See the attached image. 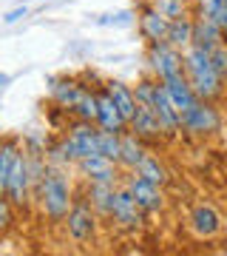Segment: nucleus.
Returning <instances> with one entry per match:
<instances>
[{
	"label": "nucleus",
	"mask_w": 227,
	"mask_h": 256,
	"mask_svg": "<svg viewBox=\"0 0 227 256\" xmlns=\"http://www.w3.org/2000/svg\"><path fill=\"white\" fill-rule=\"evenodd\" d=\"M182 57H185V74H188V80H191L193 92H196V97L199 100H219L222 97V92H225V80L219 77V72L213 68V63H210V52L202 46H188L185 52H182Z\"/></svg>",
	"instance_id": "nucleus-1"
},
{
	"label": "nucleus",
	"mask_w": 227,
	"mask_h": 256,
	"mask_svg": "<svg viewBox=\"0 0 227 256\" xmlns=\"http://www.w3.org/2000/svg\"><path fill=\"white\" fill-rule=\"evenodd\" d=\"M48 94L57 102V108L65 114H74L77 120L97 122V92L85 88L82 82L68 80V77H54L48 82Z\"/></svg>",
	"instance_id": "nucleus-2"
},
{
	"label": "nucleus",
	"mask_w": 227,
	"mask_h": 256,
	"mask_svg": "<svg viewBox=\"0 0 227 256\" xmlns=\"http://www.w3.org/2000/svg\"><path fill=\"white\" fill-rule=\"evenodd\" d=\"M37 200H40L43 214L51 222H65V216H68V210H71V205H74L68 176H65L60 168L48 165L43 182L37 185Z\"/></svg>",
	"instance_id": "nucleus-3"
},
{
	"label": "nucleus",
	"mask_w": 227,
	"mask_h": 256,
	"mask_svg": "<svg viewBox=\"0 0 227 256\" xmlns=\"http://www.w3.org/2000/svg\"><path fill=\"white\" fill-rule=\"evenodd\" d=\"M100 126L97 122H88V120H77V126L68 128L57 146H51V156L57 162H77L82 156H91V154H100Z\"/></svg>",
	"instance_id": "nucleus-4"
},
{
	"label": "nucleus",
	"mask_w": 227,
	"mask_h": 256,
	"mask_svg": "<svg viewBox=\"0 0 227 256\" xmlns=\"http://www.w3.org/2000/svg\"><path fill=\"white\" fill-rule=\"evenodd\" d=\"M179 128L191 137H208L222 128V114L208 100H196L191 108L179 111Z\"/></svg>",
	"instance_id": "nucleus-5"
},
{
	"label": "nucleus",
	"mask_w": 227,
	"mask_h": 256,
	"mask_svg": "<svg viewBox=\"0 0 227 256\" xmlns=\"http://www.w3.org/2000/svg\"><path fill=\"white\" fill-rule=\"evenodd\" d=\"M108 220L114 222L119 230H125V234H136V230H142V225H145V210L136 205L134 194L128 191L125 185L117 188V196H114Z\"/></svg>",
	"instance_id": "nucleus-6"
},
{
	"label": "nucleus",
	"mask_w": 227,
	"mask_h": 256,
	"mask_svg": "<svg viewBox=\"0 0 227 256\" xmlns=\"http://www.w3.org/2000/svg\"><path fill=\"white\" fill-rule=\"evenodd\" d=\"M148 72L156 80H171L176 74H185V57L179 48H173L168 40L148 46Z\"/></svg>",
	"instance_id": "nucleus-7"
},
{
	"label": "nucleus",
	"mask_w": 227,
	"mask_h": 256,
	"mask_svg": "<svg viewBox=\"0 0 227 256\" xmlns=\"http://www.w3.org/2000/svg\"><path fill=\"white\" fill-rule=\"evenodd\" d=\"M65 228H68V236L74 242H80V245H85V242L94 239V234H97V210L91 208V202L85 194L74 200L71 210L65 216Z\"/></svg>",
	"instance_id": "nucleus-8"
},
{
	"label": "nucleus",
	"mask_w": 227,
	"mask_h": 256,
	"mask_svg": "<svg viewBox=\"0 0 227 256\" xmlns=\"http://www.w3.org/2000/svg\"><path fill=\"white\" fill-rule=\"evenodd\" d=\"M125 188L134 194L136 205L145 210V216H154V214H159V210L165 208L162 185H156V182H151V180H145V176H139L136 171H128Z\"/></svg>",
	"instance_id": "nucleus-9"
},
{
	"label": "nucleus",
	"mask_w": 227,
	"mask_h": 256,
	"mask_svg": "<svg viewBox=\"0 0 227 256\" xmlns=\"http://www.w3.org/2000/svg\"><path fill=\"white\" fill-rule=\"evenodd\" d=\"M34 185V174H31V162H28V154L20 151L17 160H14V168L9 174V185H6V194L14 208H23L28 202V191Z\"/></svg>",
	"instance_id": "nucleus-10"
},
{
	"label": "nucleus",
	"mask_w": 227,
	"mask_h": 256,
	"mask_svg": "<svg viewBox=\"0 0 227 256\" xmlns=\"http://www.w3.org/2000/svg\"><path fill=\"white\" fill-rule=\"evenodd\" d=\"M136 28H139L142 40H148V46H154V43H165L168 40L171 20L165 18V14H159L151 3H142L139 14H136Z\"/></svg>",
	"instance_id": "nucleus-11"
},
{
	"label": "nucleus",
	"mask_w": 227,
	"mask_h": 256,
	"mask_svg": "<svg viewBox=\"0 0 227 256\" xmlns=\"http://www.w3.org/2000/svg\"><path fill=\"white\" fill-rule=\"evenodd\" d=\"M77 171L85 176V182H119V162L102 154H91L77 160Z\"/></svg>",
	"instance_id": "nucleus-12"
},
{
	"label": "nucleus",
	"mask_w": 227,
	"mask_h": 256,
	"mask_svg": "<svg viewBox=\"0 0 227 256\" xmlns=\"http://www.w3.org/2000/svg\"><path fill=\"white\" fill-rule=\"evenodd\" d=\"M151 108L156 111V117H159V122H162L165 137H176V134H182V128H179V108L173 106L171 94H168V88L162 86V80H156Z\"/></svg>",
	"instance_id": "nucleus-13"
},
{
	"label": "nucleus",
	"mask_w": 227,
	"mask_h": 256,
	"mask_svg": "<svg viewBox=\"0 0 227 256\" xmlns=\"http://www.w3.org/2000/svg\"><path fill=\"white\" fill-rule=\"evenodd\" d=\"M128 131H134L142 142H159V140H165V128L151 106H136V114L131 120Z\"/></svg>",
	"instance_id": "nucleus-14"
},
{
	"label": "nucleus",
	"mask_w": 227,
	"mask_h": 256,
	"mask_svg": "<svg viewBox=\"0 0 227 256\" xmlns=\"http://www.w3.org/2000/svg\"><path fill=\"white\" fill-rule=\"evenodd\" d=\"M193 43L202 48H216L219 43H227V26H219L213 18L196 12L193 14Z\"/></svg>",
	"instance_id": "nucleus-15"
},
{
	"label": "nucleus",
	"mask_w": 227,
	"mask_h": 256,
	"mask_svg": "<svg viewBox=\"0 0 227 256\" xmlns=\"http://www.w3.org/2000/svg\"><path fill=\"white\" fill-rule=\"evenodd\" d=\"M97 126L105 128V131H114V134H125L128 131L125 117L119 114L117 102L111 100V94L105 92V86L97 88Z\"/></svg>",
	"instance_id": "nucleus-16"
},
{
	"label": "nucleus",
	"mask_w": 227,
	"mask_h": 256,
	"mask_svg": "<svg viewBox=\"0 0 227 256\" xmlns=\"http://www.w3.org/2000/svg\"><path fill=\"white\" fill-rule=\"evenodd\" d=\"M191 228L199 239H213L222 230V216L210 202H196L191 210Z\"/></svg>",
	"instance_id": "nucleus-17"
},
{
	"label": "nucleus",
	"mask_w": 227,
	"mask_h": 256,
	"mask_svg": "<svg viewBox=\"0 0 227 256\" xmlns=\"http://www.w3.org/2000/svg\"><path fill=\"white\" fill-rule=\"evenodd\" d=\"M88 196L91 208L97 210V216H111V205H114V196H117V182H88Z\"/></svg>",
	"instance_id": "nucleus-18"
},
{
	"label": "nucleus",
	"mask_w": 227,
	"mask_h": 256,
	"mask_svg": "<svg viewBox=\"0 0 227 256\" xmlns=\"http://www.w3.org/2000/svg\"><path fill=\"white\" fill-rule=\"evenodd\" d=\"M105 92L111 94V100L117 102V108H119V114L125 117V122L131 126V120H134V114H136V94H134V88H128L125 82H119V80H108L105 82Z\"/></svg>",
	"instance_id": "nucleus-19"
},
{
	"label": "nucleus",
	"mask_w": 227,
	"mask_h": 256,
	"mask_svg": "<svg viewBox=\"0 0 227 256\" xmlns=\"http://www.w3.org/2000/svg\"><path fill=\"white\" fill-rule=\"evenodd\" d=\"M162 86L168 88L173 106H176L179 111L191 108L193 102L199 100V97H196V92H193L191 80H188V74H176V77H171V80H162Z\"/></svg>",
	"instance_id": "nucleus-20"
},
{
	"label": "nucleus",
	"mask_w": 227,
	"mask_h": 256,
	"mask_svg": "<svg viewBox=\"0 0 227 256\" xmlns=\"http://www.w3.org/2000/svg\"><path fill=\"white\" fill-rule=\"evenodd\" d=\"M145 154H148L145 142L136 137L134 131H125V134H122V151H119V168L136 171V165L145 160Z\"/></svg>",
	"instance_id": "nucleus-21"
},
{
	"label": "nucleus",
	"mask_w": 227,
	"mask_h": 256,
	"mask_svg": "<svg viewBox=\"0 0 227 256\" xmlns=\"http://www.w3.org/2000/svg\"><path fill=\"white\" fill-rule=\"evenodd\" d=\"M168 43L173 48L185 52L188 46H193V14H182V18L171 20V28H168Z\"/></svg>",
	"instance_id": "nucleus-22"
},
{
	"label": "nucleus",
	"mask_w": 227,
	"mask_h": 256,
	"mask_svg": "<svg viewBox=\"0 0 227 256\" xmlns=\"http://www.w3.org/2000/svg\"><path fill=\"white\" fill-rule=\"evenodd\" d=\"M136 174L145 176V180H151V182H156V185H162V188L168 185V180H171L168 168L159 162V156H156V154H145V160L136 165Z\"/></svg>",
	"instance_id": "nucleus-23"
},
{
	"label": "nucleus",
	"mask_w": 227,
	"mask_h": 256,
	"mask_svg": "<svg viewBox=\"0 0 227 256\" xmlns=\"http://www.w3.org/2000/svg\"><path fill=\"white\" fill-rule=\"evenodd\" d=\"M20 148L17 142H3V148H0V191L6 194V185H9V174L11 168H14V160H17Z\"/></svg>",
	"instance_id": "nucleus-24"
},
{
	"label": "nucleus",
	"mask_w": 227,
	"mask_h": 256,
	"mask_svg": "<svg viewBox=\"0 0 227 256\" xmlns=\"http://www.w3.org/2000/svg\"><path fill=\"white\" fill-rule=\"evenodd\" d=\"M100 154L108 156V160H114V162H119V151H122V134H114V131H105V128H100Z\"/></svg>",
	"instance_id": "nucleus-25"
},
{
	"label": "nucleus",
	"mask_w": 227,
	"mask_h": 256,
	"mask_svg": "<svg viewBox=\"0 0 227 256\" xmlns=\"http://www.w3.org/2000/svg\"><path fill=\"white\" fill-rule=\"evenodd\" d=\"M148 3L168 20H176L182 14H188V0H148Z\"/></svg>",
	"instance_id": "nucleus-26"
},
{
	"label": "nucleus",
	"mask_w": 227,
	"mask_h": 256,
	"mask_svg": "<svg viewBox=\"0 0 227 256\" xmlns=\"http://www.w3.org/2000/svg\"><path fill=\"white\" fill-rule=\"evenodd\" d=\"M210 63L219 72V77L227 82V43H219L216 48H210Z\"/></svg>",
	"instance_id": "nucleus-27"
},
{
	"label": "nucleus",
	"mask_w": 227,
	"mask_h": 256,
	"mask_svg": "<svg viewBox=\"0 0 227 256\" xmlns=\"http://www.w3.org/2000/svg\"><path fill=\"white\" fill-rule=\"evenodd\" d=\"M100 26H119V28H125V26H134V12H117V14H108V18H100L97 20Z\"/></svg>",
	"instance_id": "nucleus-28"
},
{
	"label": "nucleus",
	"mask_w": 227,
	"mask_h": 256,
	"mask_svg": "<svg viewBox=\"0 0 227 256\" xmlns=\"http://www.w3.org/2000/svg\"><path fill=\"white\" fill-rule=\"evenodd\" d=\"M11 228V200L9 194L0 191V234H6Z\"/></svg>",
	"instance_id": "nucleus-29"
},
{
	"label": "nucleus",
	"mask_w": 227,
	"mask_h": 256,
	"mask_svg": "<svg viewBox=\"0 0 227 256\" xmlns=\"http://www.w3.org/2000/svg\"><path fill=\"white\" fill-rule=\"evenodd\" d=\"M20 18H26V6H23V9H11L3 20H6V23H17Z\"/></svg>",
	"instance_id": "nucleus-30"
},
{
	"label": "nucleus",
	"mask_w": 227,
	"mask_h": 256,
	"mask_svg": "<svg viewBox=\"0 0 227 256\" xmlns=\"http://www.w3.org/2000/svg\"><path fill=\"white\" fill-rule=\"evenodd\" d=\"M6 82H9V77H6V74L0 72V88H3V86H6Z\"/></svg>",
	"instance_id": "nucleus-31"
},
{
	"label": "nucleus",
	"mask_w": 227,
	"mask_h": 256,
	"mask_svg": "<svg viewBox=\"0 0 227 256\" xmlns=\"http://www.w3.org/2000/svg\"><path fill=\"white\" fill-rule=\"evenodd\" d=\"M0 148H3V137H0Z\"/></svg>",
	"instance_id": "nucleus-32"
},
{
	"label": "nucleus",
	"mask_w": 227,
	"mask_h": 256,
	"mask_svg": "<svg viewBox=\"0 0 227 256\" xmlns=\"http://www.w3.org/2000/svg\"><path fill=\"white\" fill-rule=\"evenodd\" d=\"M225 9H227V0H225Z\"/></svg>",
	"instance_id": "nucleus-33"
}]
</instances>
